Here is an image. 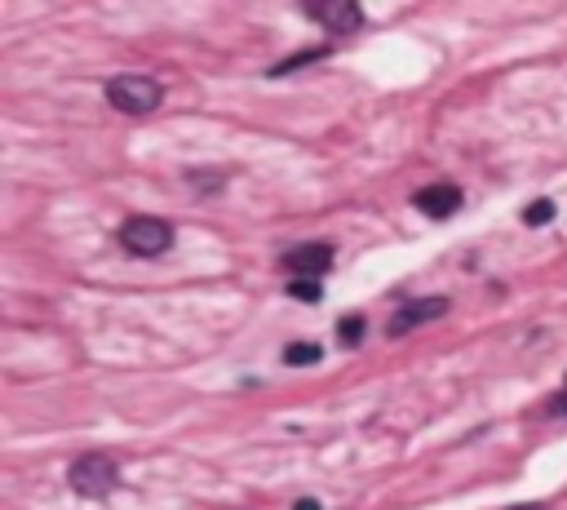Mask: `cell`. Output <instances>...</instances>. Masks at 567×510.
Wrapping results in <instances>:
<instances>
[{
  "mask_svg": "<svg viewBox=\"0 0 567 510\" xmlns=\"http://www.w3.org/2000/svg\"><path fill=\"white\" fill-rule=\"evenodd\" d=\"M324 360V346L319 342H293L284 346V364H293V369H311V364Z\"/></svg>",
  "mask_w": 567,
  "mask_h": 510,
  "instance_id": "cell-8",
  "label": "cell"
},
{
  "mask_svg": "<svg viewBox=\"0 0 567 510\" xmlns=\"http://www.w3.org/2000/svg\"><path fill=\"white\" fill-rule=\"evenodd\" d=\"M288 293H293L297 302H319V298H324V284H319V280H293V284H288Z\"/></svg>",
  "mask_w": 567,
  "mask_h": 510,
  "instance_id": "cell-11",
  "label": "cell"
},
{
  "mask_svg": "<svg viewBox=\"0 0 567 510\" xmlns=\"http://www.w3.org/2000/svg\"><path fill=\"white\" fill-rule=\"evenodd\" d=\"M160 98H164V89L151 76H111L107 80V102L116 111H125V116H151L160 107Z\"/></svg>",
  "mask_w": 567,
  "mask_h": 510,
  "instance_id": "cell-2",
  "label": "cell"
},
{
  "mask_svg": "<svg viewBox=\"0 0 567 510\" xmlns=\"http://www.w3.org/2000/svg\"><path fill=\"white\" fill-rule=\"evenodd\" d=\"M412 204H417L426 218H452V213L461 209V187L457 182H430V187H421L417 196H412Z\"/></svg>",
  "mask_w": 567,
  "mask_h": 510,
  "instance_id": "cell-6",
  "label": "cell"
},
{
  "mask_svg": "<svg viewBox=\"0 0 567 510\" xmlns=\"http://www.w3.org/2000/svg\"><path fill=\"white\" fill-rule=\"evenodd\" d=\"M67 484L76 488L80 497H89V502H102V497L116 493L120 466H116V457H107V453H85L80 462H71Z\"/></svg>",
  "mask_w": 567,
  "mask_h": 510,
  "instance_id": "cell-1",
  "label": "cell"
},
{
  "mask_svg": "<svg viewBox=\"0 0 567 510\" xmlns=\"http://www.w3.org/2000/svg\"><path fill=\"white\" fill-rule=\"evenodd\" d=\"M306 18L324 23L333 36H346L364 23V9H359L355 0H328V5H306Z\"/></svg>",
  "mask_w": 567,
  "mask_h": 510,
  "instance_id": "cell-5",
  "label": "cell"
},
{
  "mask_svg": "<svg viewBox=\"0 0 567 510\" xmlns=\"http://www.w3.org/2000/svg\"><path fill=\"white\" fill-rule=\"evenodd\" d=\"M324 54H328V49H306V54H297V58H284V63L271 67V76H288V71H297L302 63H319Z\"/></svg>",
  "mask_w": 567,
  "mask_h": 510,
  "instance_id": "cell-10",
  "label": "cell"
},
{
  "mask_svg": "<svg viewBox=\"0 0 567 510\" xmlns=\"http://www.w3.org/2000/svg\"><path fill=\"white\" fill-rule=\"evenodd\" d=\"M280 262L293 280H319V275L333 267V244H297V249H288Z\"/></svg>",
  "mask_w": 567,
  "mask_h": 510,
  "instance_id": "cell-4",
  "label": "cell"
},
{
  "mask_svg": "<svg viewBox=\"0 0 567 510\" xmlns=\"http://www.w3.org/2000/svg\"><path fill=\"white\" fill-rule=\"evenodd\" d=\"M563 391H567V386H563Z\"/></svg>",
  "mask_w": 567,
  "mask_h": 510,
  "instance_id": "cell-15",
  "label": "cell"
},
{
  "mask_svg": "<svg viewBox=\"0 0 567 510\" xmlns=\"http://www.w3.org/2000/svg\"><path fill=\"white\" fill-rule=\"evenodd\" d=\"M443 311H448V298H417V302L399 306V311H395V320H390V338H404V333L421 329V324L439 320Z\"/></svg>",
  "mask_w": 567,
  "mask_h": 510,
  "instance_id": "cell-7",
  "label": "cell"
},
{
  "mask_svg": "<svg viewBox=\"0 0 567 510\" xmlns=\"http://www.w3.org/2000/svg\"><path fill=\"white\" fill-rule=\"evenodd\" d=\"M120 244H125L133 258H160L173 244V227L164 218H129L120 227Z\"/></svg>",
  "mask_w": 567,
  "mask_h": 510,
  "instance_id": "cell-3",
  "label": "cell"
},
{
  "mask_svg": "<svg viewBox=\"0 0 567 510\" xmlns=\"http://www.w3.org/2000/svg\"><path fill=\"white\" fill-rule=\"evenodd\" d=\"M364 333H368L364 315H342V324H337V342L342 346H359L364 342Z\"/></svg>",
  "mask_w": 567,
  "mask_h": 510,
  "instance_id": "cell-9",
  "label": "cell"
},
{
  "mask_svg": "<svg viewBox=\"0 0 567 510\" xmlns=\"http://www.w3.org/2000/svg\"><path fill=\"white\" fill-rule=\"evenodd\" d=\"M293 510H324V506H319V502H315V497H302V502H297Z\"/></svg>",
  "mask_w": 567,
  "mask_h": 510,
  "instance_id": "cell-13",
  "label": "cell"
},
{
  "mask_svg": "<svg viewBox=\"0 0 567 510\" xmlns=\"http://www.w3.org/2000/svg\"><path fill=\"white\" fill-rule=\"evenodd\" d=\"M550 218H554V204L550 200H536V204L523 209V222H528V227H545Z\"/></svg>",
  "mask_w": 567,
  "mask_h": 510,
  "instance_id": "cell-12",
  "label": "cell"
},
{
  "mask_svg": "<svg viewBox=\"0 0 567 510\" xmlns=\"http://www.w3.org/2000/svg\"><path fill=\"white\" fill-rule=\"evenodd\" d=\"M510 510H536V506H510Z\"/></svg>",
  "mask_w": 567,
  "mask_h": 510,
  "instance_id": "cell-14",
  "label": "cell"
}]
</instances>
